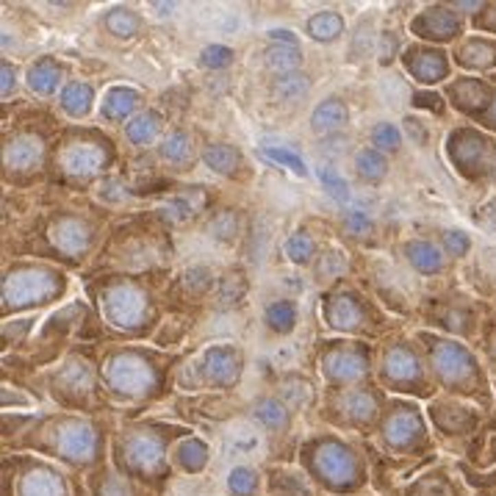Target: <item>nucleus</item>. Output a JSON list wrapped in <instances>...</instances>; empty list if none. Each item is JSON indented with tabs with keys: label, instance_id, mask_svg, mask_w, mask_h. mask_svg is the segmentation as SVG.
Returning a JSON list of instances; mask_svg holds the SVG:
<instances>
[{
	"label": "nucleus",
	"instance_id": "nucleus-1",
	"mask_svg": "<svg viewBox=\"0 0 496 496\" xmlns=\"http://www.w3.org/2000/svg\"><path fill=\"white\" fill-rule=\"evenodd\" d=\"M56 292V277L47 272H23L6 283V305H34Z\"/></svg>",
	"mask_w": 496,
	"mask_h": 496
},
{
	"label": "nucleus",
	"instance_id": "nucleus-2",
	"mask_svg": "<svg viewBox=\"0 0 496 496\" xmlns=\"http://www.w3.org/2000/svg\"><path fill=\"white\" fill-rule=\"evenodd\" d=\"M108 383L119 394L139 397L141 391L150 386V369H147L145 361H139L136 355H119L108 366Z\"/></svg>",
	"mask_w": 496,
	"mask_h": 496
},
{
	"label": "nucleus",
	"instance_id": "nucleus-3",
	"mask_svg": "<svg viewBox=\"0 0 496 496\" xmlns=\"http://www.w3.org/2000/svg\"><path fill=\"white\" fill-rule=\"evenodd\" d=\"M433 358H436V366L441 372V380L449 383V386H460L471 377L474 366H471V358H469V352L455 346V344H444L438 341L436 349H433Z\"/></svg>",
	"mask_w": 496,
	"mask_h": 496
},
{
	"label": "nucleus",
	"instance_id": "nucleus-4",
	"mask_svg": "<svg viewBox=\"0 0 496 496\" xmlns=\"http://www.w3.org/2000/svg\"><path fill=\"white\" fill-rule=\"evenodd\" d=\"M106 311H108V319L119 327H133L136 322H141L145 316V300L141 294L130 286H119L114 292H108L106 297Z\"/></svg>",
	"mask_w": 496,
	"mask_h": 496
},
{
	"label": "nucleus",
	"instance_id": "nucleus-5",
	"mask_svg": "<svg viewBox=\"0 0 496 496\" xmlns=\"http://www.w3.org/2000/svg\"><path fill=\"white\" fill-rule=\"evenodd\" d=\"M316 469L333 485H346V480H352V474H355L352 455L344 447H338V444H324L316 452Z\"/></svg>",
	"mask_w": 496,
	"mask_h": 496
},
{
	"label": "nucleus",
	"instance_id": "nucleus-6",
	"mask_svg": "<svg viewBox=\"0 0 496 496\" xmlns=\"http://www.w3.org/2000/svg\"><path fill=\"white\" fill-rule=\"evenodd\" d=\"M239 366L241 361L233 346H214L202 361V372L208 375V380H214L220 386H231L239 375Z\"/></svg>",
	"mask_w": 496,
	"mask_h": 496
},
{
	"label": "nucleus",
	"instance_id": "nucleus-7",
	"mask_svg": "<svg viewBox=\"0 0 496 496\" xmlns=\"http://www.w3.org/2000/svg\"><path fill=\"white\" fill-rule=\"evenodd\" d=\"M92 430L81 421H67L64 427L58 430V452L67 458H86L92 452Z\"/></svg>",
	"mask_w": 496,
	"mask_h": 496
},
{
	"label": "nucleus",
	"instance_id": "nucleus-8",
	"mask_svg": "<svg viewBox=\"0 0 496 496\" xmlns=\"http://www.w3.org/2000/svg\"><path fill=\"white\" fill-rule=\"evenodd\" d=\"M346 119H349L346 106H344L338 97H330V100H324V103L316 106V111H314V117H311V128H314V133H319V136H333V133H338V130L346 125Z\"/></svg>",
	"mask_w": 496,
	"mask_h": 496
},
{
	"label": "nucleus",
	"instance_id": "nucleus-9",
	"mask_svg": "<svg viewBox=\"0 0 496 496\" xmlns=\"http://www.w3.org/2000/svg\"><path fill=\"white\" fill-rule=\"evenodd\" d=\"M418 436H421V424H418L416 413L408 408H397L391 413V418L386 421V438L394 447H405Z\"/></svg>",
	"mask_w": 496,
	"mask_h": 496
},
{
	"label": "nucleus",
	"instance_id": "nucleus-10",
	"mask_svg": "<svg viewBox=\"0 0 496 496\" xmlns=\"http://www.w3.org/2000/svg\"><path fill=\"white\" fill-rule=\"evenodd\" d=\"M386 377L394 383V386H408L418 377V361L410 349L405 346H397L386 355Z\"/></svg>",
	"mask_w": 496,
	"mask_h": 496
},
{
	"label": "nucleus",
	"instance_id": "nucleus-11",
	"mask_svg": "<svg viewBox=\"0 0 496 496\" xmlns=\"http://www.w3.org/2000/svg\"><path fill=\"white\" fill-rule=\"evenodd\" d=\"M64 167L69 175L89 178L103 167V153L100 147H92V145H75L64 153Z\"/></svg>",
	"mask_w": 496,
	"mask_h": 496
},
{
	"label": "nucleus",
	"instance_id": "nucleus-12",
	"mask_svg": "<svg viewBox=\"0 0 496 496\" xmlns=\"http://www.w3.org/2000/svg\"><path fill=\"white\" fill-rule=\"evenodd\" d=\"M408 67L410 73L421 81H436L447 75V58L436 50H410L408 53Z\"/></svg>",
	"mask_w": 496,
	"mask_h": 496
},
{
	"label": "nucleus",
	"instance_id": "nucleus-13",
	"mask_svg": "<svg viewBox=\"0 0 496 496\" xmlns=\"http://www.w3.org/2000/svg\"><path fill=\"white\" fill-rule=\"evenodd\" d=\"M324 375H330L333 380H355L364 375V358L349 349L330 352L324 358Z\"/></svg>",
	"mask_w": 496,
	"mask_h": 496
},
{
	"label": "nucleus",
	"instance_id": "nucleus-14",
	"mask_svg": "<svg viewBox=\"0 0 496 496\" xmlns=\"http://www.w3.org/2000/svg\"><path fill=\"white\" fill-rule=\"evenodd\" d=\"M202 202H205L202 194H197V191H183V194L172 197V200L161 208V217H164L167 222H172V225H183V222H189V220L197 214V211L202 208Z\"/></svg>",
	"mask_w": 496,
	"mask_h": 496
},
{
	"label": "nucleus",
	"instance_id": "nucleus-15",
	"mask_svg": "<svg viewBox=\"0 0 496 496\" xmlns=\"http://www.w3.org/2000/svg\"><path fill=\"white\" fill-rule=\"evenodd\" d=\"M263 61L272 73L294 75V69L303 64V53H300V47H292V45H272L263 53Z\"/></svg>",
	"mask_w": 496,
	"mask_h": 496
},
{
	"label": "nucleus",
	"instance_id": "nucleus-16",
	"mask_svg": "<svg viewBox=\"0 0 496 496\" xmlns=\"http://www.w3.org/2000/svg\"><path fill=\"white\" fill-rule=\"evenodd\" d=\"M42 158V145L31 136H20L14 145L6 150V164L9 169H28Z\"/></svg>",
	"mask_w": 496,
	"mask_h": 496
},
{
	"label": "nucleus",
	"instance_id": "nucleus-17",
	"mask_svg": "<svg viewBox=\"0 0 496 496\" xmlns=\"http://www.w3.org/2000/svg\"><path fill=\"white\" fill-rule=\"evenodd\" d=\"M338 410L349 418H355V421H366L375 416L377 410V402L369 391H346L341 399H338Z\"/></svg>",
	"mask_w": 496,
	"mask_h": 496
},
{
	"label": "nucleus",
	"instance_id": "nucleus-18",
	"mask_svg": "<svg viewBox=\"0 0 496 496\" xmlns=\"http://www.w3.org/2000/svg\"><path fill=\"white\" fill-rule=\"evenodd\" d=\"M58 78H61V69H58V64H56L53 58H42L39 64H34V67L28 69V84H31V89L39 92V95H50V92L56 89Z\"/></svg>",
	"mask_w": 496,
	"mask_h": 496
},
{
	"label": "nucleus",
	"instance_id": "nucleus-19",
	"mask_svg": "<svg viewBox=\"0 0 496 496\" xmlns=\"http://www.w3.org/2000/svg\"><path fill=\"white\" fill-rule=\"evenodd\" d=\"M205 164L222 175H236V169L241 167V156H239V150H233L228 145H211L205 150Z\"/></svg>",
	"mask_w": 496,
	"mask_h": 496
},
{
	"label": "nucleus",
	"instance_id": "nucleus-20",
	"mask_svg": "<svg viewBox=\"0 0 496 496\" xmlns=\"http://www.w3.org/2000/svg\"><path fill=\"white\" fill-rule=\"evenodd\" d=\"M139 103V95L133 89H111L106 95V103H103V114L108 119H122L125 114H130Z\"/></svg>",
	"mask_w": 496,
	"mask_h": 496
},
{
	"label": "nucleus",
	"instance_id": "nucleus-21",
	"mask_svg": "<svg viewBox=\"0 0 496 496\" xmlns=\"http://www.w3.org/2000/svg\"><path fill=\"white\" fill-rule=\"evenodd\" d=\"M408 258L418 272H438L441 269V255L430 241H413L408 244Z\"/></svg>",
	"mask_w": 496,
	"mask_h": 496
},
{
	"label": "nucleus",
	"instance_id": "nucleus-22",
	"mask_svg": "<svg viewBox=\"0 0 496 496\" xmlns=\"http://www.w3.org/2000/svg\"><path fill=\"white\" fill-rule=\"evenodd\" d=\"M308 31H311V36H314V39H319V42H330V39H335V36L344 31V23H341V17H338L335 12H319V14H314V17H311Z\"/></svg>",
	"mask_w": 496,
	"mask_h": 496
},
{
	"label": "nucleus",
	"instance_id": "nucleus-23",
	"mask_svg": "<svg viewBox=\"0 0 496 496\" xmlns=\"http://www.w3.org/2000/svg\"><path fill=\"white\" fill-rule=\"evenodd\" d=\"M274 92V100H283V103H297L303 95H308V78L303 75H280L272 86Z\"/></svg>",
	"mask_w": 496,
	"mask_h": 496
},
{
	"label": "nucleus",
	"instance_id": "nucleus-24",
	"mask_svg": "<svg viewBox=\"0 0 496 496\" xmlns=\"http://www.w3.org/2000/svg\"><path fill=\"white\" fill-rule=\"evenodd\" d=\"M327 319H330L335 327L349 330V327H355V324H358V319H361V308H358L355 303H352L349 297H338V300H333V303H330Z\"/></svg>",
	"mask_w": 496,
	"mask_h": 496
},
{
	"label": "nucleus",
	"instance_id": "nucleus-25",
	"mask_svg": "<svg viewBox=\"0 0 496 496\" xmlns=\"http://www.w3.org/2000/svg\"><path fill=\"white\" fill-rule=\"evenodd\" d=\"M61 103L73 117H84L89 111V106H92V89L86 84H69L61 92Z\"/></svg>",
	"mask_w": 496,
	"mask_h": 496
},
{
	"label": "nucleus",
	"instance_id": "nucleus-26",
	"mask_svg": "<svg viewBox=\"0 0 496 496\" xmlns=\"http://www.w3.org/2000/svg\"><path fill=\"white\" fill-rule=\"evenodd\" d=\"M56 236H58V244H61V250L64 252H81L84 247H86V228L81 225V222H61L58 228H56Z\"/></svg>",
	"mask_w": 496,
	"mask_h": 496
},
{
	"label": "nucleus",
	"instance_id": "nucleus-27",
	"mask_svg": "<svg viewBox=\"0 0 496 496\" xmlns=\"http://www.w3.org/2000/svg\"><path fill=\"white\" fill-rule=\"evenodd\" d=\"M355 169L361 172V178L366 183H380L386 178V158L377 153V150H364L358 153V161H355Z\"/></svg>",
	"mask_w": 496,
	"mask_h": 496
},
{
	"label": "nucleus",
	"instance_id": "nucleus-28",
	"mask_svg": "<svg viewBox=\"0 0 496 496\" xmlns=\"http://www.w3.org/2000/svg\"><path fill=\"white\" fill-rule=\"evenodd\" d=\"M106 28L114 34V36H133L139 31V14L130 12V9H114L106 14Z\"/></svg>",
	"mask_w": 496,
	"mask_h": 496
},
{
	"label": "nucleus",
	"instance_id": "nucleus-29",
	"mask_svg": "<svg viewBox=\"0 0 496 496\" xmlns=\"http://www.w3.org/2000/svg\"><path fill=\"white\" fill-rule=\"evenodd\" d=\"M158 128H161L158 114H141V117H136L125 130H128V139H130V141H136V145H145V141H150V139L158 133Z\"/></svg>",
	"mask_w": 496,
	"mask_h": 496
},
{
	"label": "nucleus",
	"instance_id": "nucleus-30",
	"mask_svg": "<svg viewBox=\"0 0 496 496\" xmlns=\"http://www.w3.org/2000/svg\"><path fill=\"white\" fill-rule=\"evenodd\" d=\"M266 322L274 333H289L297 322V311L292 303H272L266 311Z\"/></svg>",
	"mask_w": 496,
	"mask_h": 496
},
{
	"label": "nucleus",
	"instance_id": "nucleus-31",
	"mask_svg": "<svg viewBox=\"0 0 496 496\" xmlns=\"http://www.w3.org/2000/svg\"><path fill=\"white\" fill-rule=\"evenodd\" d=\"M130 458L136 466H153L158 460V441L150 436H133L130 438Z\"/></svg>",
	"mask_w": 496,
	"mask_h": 496
},
{
	"label": "nucleus",
	"instance_id": "nucleus-32",
	"mask_svg": "<svg viewBox=\"0 0 496 496\" xmlns=\"http://www.w3.org/2000/svg\"><path fill=\"white\" fill-rule=\"evenodd\" d=\"M255 416L266 424V427H272V430L286 427V410H283V405L277 399H261L255 405Z\"/></svg>",
	"mask_w": 496,
	"mask_h": 496
},
{
	"label": "nucleus",
	"instance_id": "nucleus-33",
	"mask_svg": "<svg viewBox=\"0 0 496 496\" xmlns=\"http://www.w3.org/2000/svg\"><path fill=\"white\" fill-rule=\"evenodd\" d=\"M452 97L458 100V108H474L485 100V89L477 81H460V86H452Z\"/></svg>",
	"mask_w": 496,
	"mask_h": 496
},
{
	"label": "nucleus",
	"instance_id": "nucleus-34",
	"mask_svg": "<svg viewBox=\"0 0 496 496\" xmlns=\"http://www.w3.org/2000/svg\"><path fill=\"white\" fill-rule=\"evenodd\" d=\"M161 156L167 161H172V164L189 161V139H186V133H172L161 145Z\"/></svg>",
	"mask_w": 496,
	"mask_h": 496
},
{
	"label": "nucleus",
	"instance_id": "nucleus-35",
	"mask_svg": "<svg viewBox=\"0 0 496 496\" xmlns=\"http://www.w3.org/2000/svg\"><path fill=\"white\" fill-rule=\"evenodd\" d=\"M463 64H469V67H491L493 64V58H496V50L491 47V45H482V42H471V45H466L463 47Z\"/></svg>",
	"mask_w": 496,
	"mask_h": 496
},
{
	"label": "nucleus",
	"instance_id": "nucleus-36",
	"mask_svg": "<svg viewBox=\"0 0 496 496\" xmlns=\"http://www.w3.org/2000/svg\"><path fill=\"white\" fill-rule=\"evenodd\" d=\"M319 178H322V186L327 189V194H333L338 202H349V186H346V180L335 169L319 167Z\"/></svg>",
	"mask_w": 496,
	"mask_h": 496
},
{
	"label": "nucleus",
	"instance_id": "nucleus-37",
	"mask_svg": "<svg viewBox=\"0 0 496 496\" xmlns=\"http://www.w3.org/2000/svg\"><path fill=\"white\" fill-rule=\"evenodd\" d=\"M25 496H61L58 480L50 474H31L25 485Z\"/></svg>",
	"mask_w": 496,
	"mask_h": 496
},
{
	"label": "nucleus",
	"instance_id": "nucleus-38",
	"mask_svg": "<svg viewBox=\"0 0 496 496\" xmlns=\"http://www.w3.org/2000/svg\"><path fill=\"white\" fill-rule=\"evenodd\" d=\"M208 231H211V236H217L220 241L228 244V241H233L236 233H239V217L231 214V211H228V214H220L214 222L208 225Z\"/></svg>",
	"mask_w": 496,
	"mask_h": 496
},
{
	"label": "nucleus",
	"instance_id": "nucleus-39",
	"mask_svg": "<svg viewBox=\"0 0 496 496\" xmlns=\"http://www.w3.org/2000/svg\"><path fill=\"white\" fill-rule=\"evenodd\" d=\"M233 61V50L222 47V45H208L202 53H200V64L205 69H225L228 64Z\"/></svg>",
	"mask_w": 496,
	"mask_h": 496
},
{
	"label": "nucleus",
	"instance_id": "nucleus-40",
	"mask_svg": "<svg viewBox=\"0 0 496 496\" xmlns=\"http://www.w3.org/2000/svg\"><path fill=\"white\" fill-rule=\"evenodd\" d=\"M286 252H289V258H292L294 263H305V261H311V255H314V239H311L308 233H294V236L286 241Z\"/></svg>",
	"mask_w": 496,
	"mask_h": 496
},
{
	"label": "nucleus",
	"instance_id": "nucleus-41",
	"mask_svg": "<svg viewBox=\"0 0 496 496\" xmlns=\"http://www.w3.org/2000/svg\"><path fill=\"white\" fill-rule=\"evenodd\" d=\"M314 394V388H311V383H305V380H289V383H283V397H286L292 405H297V408H305V405H311V397Z\"/></svg>",
	"mask_w": 496,
	"mask_h": 496
},
{
	"label": "nucleus",
	"instance_id": "nucleus-42",
	"mask_svg": "<svg viewBox=\"0 0 496 496\" xmlns=\"http://www.w3.org/2000/svg\"><path fill=\"white\" fill-rule=\"evenodd\" d=\"M263 156L266 158H272V161H277V164H283V167H289L292 172H297V175H305L308 169H305V161L297 156V153H292V150H280V147H263Z\"/></svg>",
	"mask_w": 496,
	"mask_h": 496
},
{
	"label": "nucleus",
	"instance_id": "nucleus-43",
	"mask_svg": "<svg viewBox=\"0 0 496 496\" xmlns=\"http://www.w3.org/2000/svg\"><path fill=\"white\" fill-rule=\"evenodd\" d=\"M344 228L352 236H366L375 228V222H372L369 214H364V211H358V208H352V211H346V217H344Z\"/></svg>",
	"mask_w": 496,
	"mask_h": 496
},
{
	"label": "nucleus",
	"instance_id": "nucleus-44",
	"mask_svg": "<svg viewBox=\"0 0 496 496\" xmlns=\"http://www.w3.org/2000/svg\"><path fill=\"white\" fill-rule=\"evenodd\" d=\"M344 269H346V261L341 258V252H327V255L322 258L319 269H316V277L324 283V280H333V277L344 274Z\"/></svg>",
	"mask_w": 496,
	"mask_h": 496
},
{
	"label": "nucleus",
	"instance_id": "nucleus-45",
	"mask_svg": "<svg viewBox=\"0 0 496 496\" xmlns=\"http://www.w3.org/2000/svg\"><path fill=\"white\" fill-rule=\"evenodd\" d=\"M241 294H244V274L233 272V274H228V277L220 283V297H222V303H236Z\"/></svg>",
	"mask_w": 496,
	"mask_h": 496
},
{
	"label": "nucleus",
	"instance_id": "nucleus-46",
	"mask_svg": "<svg viewBox=\"0 0 496 496\" xmlns=\"http://www.w3.org/2000/svg\"><path fill=\"white\" fill-rule=\"evenodd\" d=\"M231 491L239 496H247L255 491V474L250 469H233L231 474Z\"/></svg>",
	"mask_w": 496,
	"mask_h": 496
},
{
	"label": "nucleus",
	"instance_id": "nucleus-47",
	"mask_svg": "<svg viewBox=\"0 0 496 496\" xmlns=\"http://www.w3.org/2000/svg\"><path fill=\"white\" fill-rule=\"evenodd\" d=\"M375 145L380 147V150H397L399 147V130L394 128V125H377L375 128Z\"/></svg>",
	"mask_w": 496,
	"mask_h": 496
},
{
	"label": "nucleus",
	"instance_id": "nucleus-48",
	"mask_svg": "<svg viewBox=\"0 0 496 496\" xmlns=\"http://www.w3.org/2000/svg\"><path fill=\"white\" fill-rule=\"evenodd\" d=\"M183 280H186V289H189V292L202 294V292L208 289V283H211V274H208L205 269H194V272H186Z\"/></svg>",
	"mask_w": 496,
	"mask_h": 496
},
{
	"label": "nucleus",
	"instance_id": "nucleus-49",
	"mask_svg": "<svg viewBox=\"0 0 496 496\" xmlns=\"http://www.w3.org/2000/svg\"><path fill=\"white\" fill-rule=\"evenodd\" d=\"M228 449L231 452H255L258 449V436H252V433H241V436H233L231 441H228Z\"/></svg>",
	"mask_w": 496,
	"mask_h": 496
},
{
	"label": "nucleus",
	"instance_id": "nucleus-50",
	"mask_svg": "<svg viewBox=\"0 0 496 496\" xmlns=\"http://www.w3.org/2000/svg\"><path fill=\"white\" fill-rule=\"evenodd\" d=\"M444 244L449 247L452 255H463V252L469 250V236L460 233V231H447V233H444Z\"/></svg>",
	"mask_w": 496,
	"mask_h": 496
},
{
	"label": "nucleus",
	"instance_id": "nucleus-51",
	"mask_svg": "<svg viewBox=\"0 0 496 496\" xmlns=\"http://www.w3.org/2000/svg\"><path fill=\"white\" fill-rule=\"evenodd\" d=\"M266 36L272 39V45H292V47H297V34H294V31L274 28V31H269Z\"/></svg>",
	"mask_w": 496,
	"mask_h": 496
},
{
	"label": "nucleus",
	"instance_id": "nucleus-52",
	"mask_svg": "<svg viewBox=\"0 0 496 496\" xmlns=\"http://www.w3.org/2000/svg\"><path fill=\"white\" fill-rule=\"evenodd\" d=\"M405 128H408L410 139H413V141H418V145H424V141H427V133H424V125H418V122L408 119V122H405Z\"/></svg>",
	"mask_w": 496,
	"mask_h": 496
},
{
	"label": "nucleus",
	"instance_id": "nucleus-53",
	"mask_svg": "<svg viewBox=\"0 0 496 496\" xmlns=\"http://www.w3.org/2000/svg\"><path fill=\"white\" fill-rule=\"evenodd\" d=\"M14 89V67L12 64H3V95L9 97Z\"/></svg>",
	"mask_w": 496,
	"mask_h": 496
}]
</instances>
